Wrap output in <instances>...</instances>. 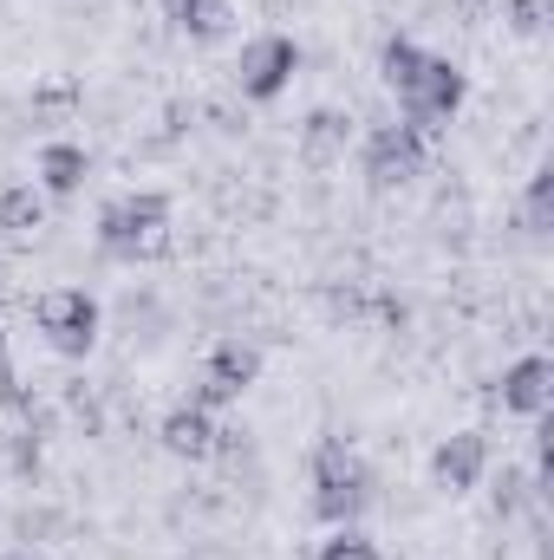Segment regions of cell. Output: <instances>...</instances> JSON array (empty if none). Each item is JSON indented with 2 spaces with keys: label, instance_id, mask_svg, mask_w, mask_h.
<instances>
[{
  "label": "cell",
  "instance_id": "obj_1",
  "mask_svg": "<svg viewBox=\"0 0 554 560\" xmlns=\"http://www.w3.org/2000/svg\"><path fill=\"white\" fill-rule=\"evenodd\" d=\"M307 482H313V515L326 528H346V522H359L372 509V469H366V456L346 436H320L313 443Z\"/></svg>",
  "mask_w": 554,
  "mask_h": 560
},
{
  "label": "cell",
  "instance_id": "obj_2",
  "mask_svg": "<svg viewBox=\"0 0 554 560\" xmlns=\"http://www.w3.org/2000/svg\"><path fill=\"white\" fill-rule=\"evenodd\" d=\"M170 235V196L163 189H131L99 209V255L105 261H143Z\"/></svg>",
  "mask_w": 554,
  "mask_h": 560
},
{
  "label": "cell",
  "instance_id": "obj_3",
  "mask_svg": "<svg viewBox=\"0 0 554 560\" xmlns=\"http://www.w3.org/2000/svg\"><path fill=\"white\" fill-rule=\"evenodd\" d=\"M424 163H430V143H424V131L405 125V118L372 125L366 143H359V176H366L372 196H399V189H412L417 176H424Z\"/></svg>",
  "mask_w": 554,
  "mask_h": 560
},
{
  "label": "cell",
  "instance_id": "obj_4",
  "mask_svg": "<svg viewBox=\"0 0 554 560\" xmlns=\"http://www.w3.org/2000/svg\"><path fill=\"white\" fill-rule=\"evenodd\" d=\"M33 326L59 359H85L99 346V332H105V313H99V300L85 287H46L33 300Z\"/></svg>",
  "mask_w": 554,
  "mask_h": 560
},
{
  "label": "cell",
  "instance_id": "obj_5",
  "mask_svg": "<svg viewBox=\"0 0 554 560\" xmlns=\"http://www.w3.org/2000/svg\"><path fill=\"white\" fill-rule=\"evenodd\" d=\"M463 98H470V72H463L457 59L430 52V59H424V72L399 92V112H405V125L430 131V125H450V118L463 112Z\"/></svg>",
  "mask_w": 554,
  "mask_h": 560
},
{
  "label": "cell",
  "instance_id": "obj_6",
  "mask_svg": "<svg viewBox=\"0 0 554 560\" xmlns=\"http://www.w3.org/2000/svg\"><path fill=\"white\" fill-rule=\"evenodd\" d=\"M293 72H300V46H293L287 33H255V39H242L235 92H242L249 105H275L280 92L293 85Z\"/></svg>",
  "mask_w": 554,
  "mask_h": 560
},
{
  "label": "cell",
  "instance_id": "obj_7",
  "mask_svg": "<svg viewBox=\"0 0 554 560\" xmlns=\"http://www.w3.org/2000/svg\"><path fill=\"white\" fill-rule=\"evenodd\" d=\"M255 378H262V352L249 346V339H222L209 359H203V372H196V392H189V405H203V411H222V405H242L249 392H255Z\"/></svg>",
  "mask_w": 554,
  "mask_h": 560
},
{
  "label": "cell",
  "instance_id": "obj_8",
  "mask_svg": "<svg viewBox=\"0 0 554 560\" xmlns=\"http://www.w3.org/2000/svg\"><path fill=\"white\" fill-rule=\"evenodd\" d=\"M483 476H489V436L483 430H457V436H443L437 450H430V489L437 495H470V489H483Z\"/></svg>",
  "mask_w": 554,
  "mask_h": 560
},
{
  "label": "cell",
  "instance_id": "obj_9",
  "mask_svg": "<svg viewBox=\"0 0 554 560\" xmlns=\"http://www.w3.org/2000/svg\"><path fill=\"white\" fill-rule=\"evenodd\" d=\"M157 436H163V450H170L176 463H209V456L222 450V423H216V411H203V405H176V411H163Z\"/></svg>",
  "mask_w": 554,
  "mask_h": 560
},
{
  "label": "cell",
  "instance_id": "obj_10",
  "mask_svg": "<svg viewBox=\"0 0 554 560\" xmlns=\"http://www.w3.org/2000/svg\"><path fill=\"white\" fill-rule=\"evenodd\" d=\"M503 411L509 418H542L554 405V359H542V352H529V359H516L509 372H503Z\"/></svg>",
  "mask_w": 554,
  "mask_h": 560
},
{
  "label": "cell",
  "instance_id": "obj_11",
  "mask_svg": "<svg viewBox=\"0 0 554 560\" xmlns=\"http://www.w3.org/2000/svg\"><path fill=\"white\" fill-rule=\"evenodd\" d=\"M85 176H92V150L85 143H72V138H53L46 150H39V196L46 202H72L79 189H85Z\"/></svg>",
  "mask_w": 554,
  "mask_h": 560
},
{
  "label": "cell",
  "instance_id": "obj_12",
  "mask_svg": "<svg viewBox=\"0 0 554 560\" xmlns=\"http://www.w3.org/2000/svg\"><path fill=\"white\" fill-rule=\"evenodd\" d=\"M346 143H353V118H346L339 105L307 112V125H300V163H307V170H333V163H346Z\"/></svg>",
  "mask_w": 554,
  "mask_h": 560
},
{
  "label": "cell",
  "instance_id": "obj_13",
  "mask_svg": "<svg viewBox=\"0 0 554 560\" xmlns=\"http://www.w3.org/2000/svg\"><path fill=\"white\" fill-rule=\"evenodd\" d=\"M46 196H39V183H7L0 189V235L7 242H26V235H39L46 229Z\"/></svg>",
  "mask_w": 554,
  "mask_h": 560
},
{
  "label": "cell",
  "instance_id": "obj_14",
  "mask_svg": "<svg viewBox=\"0 0 554 560\" xmlns=\"http://www.w3.org/2000/svg\"><path fill=\"white\" fill-rule=\"evenodd\" d=\"M163 20L189 39H222L235 20V0H163Z\"/></svg>",
  "mask_w": 554,
  "mask_h": 560
},
{
  "label": "cell",
  "instance_id": "obj_15",
  "mask_svg": "<svg viewBox=\"0 0 554 560\" xmlns=\"http://www.w3.org/2000/svg\"><path fill=\"white\" fill-rule=\"evenodd\" d=\"M424 59H430V52H424L417 39H405V33H392V39L379 46V85H385V92L399 98V92L412 85L417 72H424Z\"/></svg>",
  "mask_w": 554,
  "mask_h": 560
},
{
  "label": "cell",
  "instance_id": "obj_16",
  "mask_svg": "<svg viewBox=\"0 0 554 560\" xmlns=\"http://www.w3.org/2000/svg\"><path fill=\"white\" fill-rule=\"evenodd\" d=\"M522 229L535 235V242H549L554 229V170L542 163L535 176H529V189H522Z\"/></svg>",
  "mask_w": 554,
  "mask_h": 560
},
{
  "label": "cell",
  "instance_id": "obj_17",
  "mask_svg": "<svg viewBox=\"0 0 554 560\" xmlns=\"http://www.w3.org/2000/svg\"><path fill=\"white\" fill-rule=\"evenodd\" d=\"M313 560H385V555H379V541H372L359 522H346V528H333V535L320 541V555Z\"/></svg>",
  "mask_w": 554,
  "mask_h": 560
},
{
  "label": "cell",
  "instance_id": "obj_18",
  "mask_svg": "<svg viewBox=\"0 0 554 560\" xmlns=\"http://www.w3.org/2000/svg\"><path fill=\"white\" fill-rule=\"evenodd\" d=\"M503 20H509V33L535 39V33L549 26V0H503Z\"/></svg>",
  "mask_w": 554,
  "mask_h": 560
},
{
  "label": "cell",
  "instance_id": "obj_19",
  "mask_svg": "<svg viewBox=\"0 0 554 560\" xmlns=\"http://www.w3.org/2000/svg\"><path fill=\"white\" fill-rule=\"evenodd\" d=\"M13 476H20V482H33V476H39V430H33V423H20V430H13Z\"/></svg>",
  "mask_w": 554,
  "mask_h": 560
},
{
  "label": "cell",
  "instance_id": "obj_20",
  "mask_svg": "<svg viewBox=\"0 0 554 560\" xmlns=\"http://www.w3.org/2000/svg\"><path fill=\"white\" fill-rule=\"evenodd\" d=\"M0 411H20V418L33 411V398L20 392V378H13V365H7V352H0Z\"/></svg>",
  "mask_w": 554,
  "mask_h": 560
},
{
  "label": "cell",
  "instance_id": "obj_21",
  "mask_svg": "<svg viewBox=\"0 0 554 560\" xmlns=\"http://www.w3.org/2000/svg\"><path fill=\"white\" fill-rule=\"evenodd\" d=\"M522 489H529V482H522L516 469H503V482H496V515H516V509H522ZM529 495H535V489H529Z\"/></svg>",
  "mask_w": 554,
  "mask_h": 560
},
{
  "label": "cell",
  "instance_id": "obj_22",
  "mask_svg": "<svg viewBox=\"0 0 554 560\" xmlns=\"http://www.w3.org/2000/svg\"><path fill=\"white\" fill-rule=\"evenodd\" d=\"M470 7H489V0H470Z\"/></svg>",
  "mask_w": 554,
  "mask_h": 560
}]
</instances>
